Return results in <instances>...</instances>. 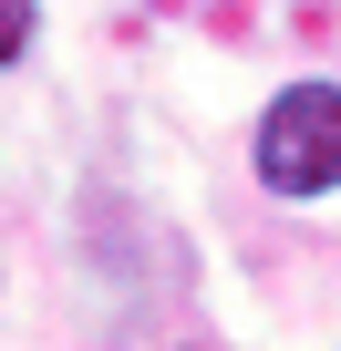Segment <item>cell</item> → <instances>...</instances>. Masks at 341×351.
Instances as JSON below:
<instances>
[{
	"label": "cell",
	"instance_id": "2",
	"mask_svg": "<svg viewBox=\"0 0 341 351\" xmlns=\"http://www.w3.org/2000/svg\"><path fill=\"white\" fill-rule=\"evenodd\" d=\"M32 52V0H0V73Z\"/></svg>",
	"mask_w": 341,
	"mask_h": 351
},
{
	"label": "cell",
	"instance_id": "1",
	"mask_svg": "<svg viewBox=\"0 0 341 351\" xmlns=\"http://www.w3.org/2000/svg\"><path fill=\"white\" fill-rule=\"evenodd\" d=\"M248 155H259V186H279V197H331V186H341V83H290V93L259 114Z\"/></svg>",
	"mask_w": 341,
	"mask_h": 351
}]
</instances>
